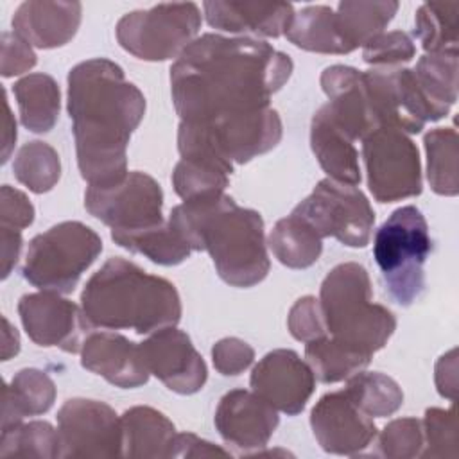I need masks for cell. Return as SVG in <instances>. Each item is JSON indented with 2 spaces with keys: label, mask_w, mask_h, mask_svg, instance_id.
<instances>
[{
  "label": "cell",
  "mask_w": 459,
  "mask_h": 459,
  "mask_svg": "<svg viewBox=\"0 0 459 459\" xmlns=\"http://www.w3.org/2000/svg\"><path fill=\"white\" fill-rule=\"evenodd\" d=\"M414 25V34L427 54H457L459 2L421 4Z\"/></svg>",
  "instance_id": "cell-33"
},
{
  "label": "cell",
  "mask_w": 459,
  "mask_h": 459,
  "mask_svg": "<svg viewBox=\"0 0 459 459\" xmlns=\"http://www.w3.org/2000/svg\"><path fill=\"white\" fill-rule=\"evenodd\" d=\"M416 56L412 38L403 30L380 32L362 48V59L373 66H400Z\"/></svg>",
  "instance_id": "cell-42"
},
{
  "label": "cell",
  "mask_w": 459,
  "mask_h": 459,
  "mask_svg": "<svg viewBox=\"0 0 459 459\" xmlns=\"http://www.w3.org/2000/svg\"><path fill=\"white\" fill-rule=\"evenodd\" d=\"M81 364L122 389L140 387L147 384L151 375L142 359L140 344L115 332H91L82 344Z\"/></svg>",
  "instance_id": "cell-21"
},
{
  "label": "cell",
  "mask_w": 459,
  "mask_h": 459,
  "mask_svg": "<svg viewBox=\"0 0 459 459\" xmlns=\"http://www.w3.org/2000/svg\"><path fill=\"white\" fill-rule=\"evenodd\" d=\"M344 393L369 418L391 416L403 403V393L396 380L378 371L355 373L348 378Z\"/></svg>",
  "instance_id": "cell-36"
},
{
  "label": "cell",
  "mask_w": 459,
  "mask_h": 459,
  "mask_svg": "<svg viewBox=\"0 0 459 459\" xmlns=\"http://www.w3.org/2000/svg\"><path fill=\"white\" fill-rule=\"evenodd\" d=\"M86 210L111 228L129 233L163 224V192L154 178L145 172H127L124 179L109 186H88Z\"/></svg>",
  "instance_id": "cell-12"
},
{
  "label": "cell",
  "mask_w": 459,
  "mask_h": 459,
  "mask_svg": "<svg viewBox=\"0 0 459 459\" xmlns=\"http://www.w3.org/2000/svg\"><path fill=\"white\" fill-rule=\"evenodd\" d=\"M81 16L82 5L79 2L29 0L14 11L13 29L32 47L56 48L75 36Z\"/></svg>",
  "instance_id": "cell-23"
},
{
  "label": "cell",
  "mask_w": 459,
  "mask_h": 459,
  "mask_svg": "<svg viewBox=\"0 0 459 459\" xmlns=\"http://www.w3.org/2000/svg\"><path fill=\"white\" fill-rule=\"evenodd\" d=\"M172 231L192 249L208 251L217 274L233 287L260 283L271 267L264 221L258 212L240 208L233 197L213 194L183 201L169 217Z\"/></svg>",
  "instance_id": "cell-3"
},
{
  "label": "cell",
  "mask_w": 459,
  "mask_h": 459,
  "mask_svg": "<svg viewBox=\"0 0 459 459\" xmlns=\"http://www.w3.org/2000/svg\"><path fill=\"white\" fill-rule=\"evenodd\" d=\"M199 27L197 4H160L124 14L117 23V39L138 59L167 61L181 56L195 39Z\"/></svg>",
  "instance_id": "cell-9"
},
{
  "label": "cell",
  "mask_w": 459,
  "mask_h": 459,
  "mask_svg": "<svg viewBox=\"0 0 459 459\" xmlns=\"http://www.w3.org/2000/svg\"><path fill=\"white\" fill-rule=\"evenodd\" d=\"M253 391L276 411L299 414L316 389V377L308 362L292 350H273L264 355L251 373Z\"/></svg>",
  "instance_id": "cell-17"
},
{
  "label": "cell",
  "mask_w": 459,
  "mask_h": 459,
  "mask_svg": "<svg viewBox=\"0 0 459 459\" xmlns=\"http://www.w3.org/2000/svg\"><path fill=\"white\" fill-rule=\"evenodd\" d=\"M210 455H230V452L190 432L176 434L170 454H169V457H210Z\"/></svg>",
  "instance_id": "cell-47"
},
{
  "label": "cell",
  "mask_w": 459,
  "mask_h": 459,
  "mask_svg": "<svg viewBox=\"0 0 459 459\" xmlns=\"http://www.w3.org/2000/svg\"><path fill=\"white\" fill-rule=\"evenodd\" d=\"M145 113L143 93L124 70L93 57L68 74V115L79 172L90 186H109L127 174V143Z\"/></svg>",
  "instance_id": "cell-2"
},
{
  "label": "cell",
  "mask_w": 459,
  "mask_h": 459,
  "mask_svg": "<svg viewBox=\"0 0 459 459\" xmlns=\"http://www.w3.org/2000/svg\"><path fill=\"white\" fill-rule=\"evenodd\" d=\"M396 11L398 2L394 0H346L337 5L335 20L344 43L353 52L378 36L393 20Z\"/></svg>",
  "instance_id": "cell-29"
},
{
  "label": "cell",
  "mask_w": 459,
  "mask_h": 459,
  "mask_svg": "<svg viewBox=\"0 0 459 459\" xmlns=\"http://www.w3.org/2000/svg\"><path fill=\"white\" fill-rule=\"evenodd\" d=\"M59 457L122 455V423L104 402L66 400L57 412Z\"/></svg>",
  "instance_id": "cell-13"
},
{
  "label": "cell",
  "mask_w": 459,
  "mask_h": 459,
  "mask_svg": "<svg viewBox=\"0 0 459 459\" xmlns=\"http://www.w3.org/2000/svg\"><path fill=\"white\" fill-rule=\"evenodd\" d=\"M18 314L27 335L36 344L57 346L66 353H79L93 332L82 307L50 290L22 296Z\"/></svg>",
  "instance_id": "cell-15"
},
{
  "label": "cell",
  "mask_w": 459,
  "mask_h": 459,
  "mask_svg": "<svg viewBox=\"0 0 459 459\" xmlns=\"http://www.w3.org/2000/svg\"><path fill=\"white\" fill-rule=\"evenodd\" d=\"M34 221V206L23 192L4 185L0 190V226L23 230Z\"/></svg>",
  "instance_id": "cell-46"
},
{
  "label": "cell",
  "mask_w": 459,
  "mask_h": 459,
  "mask_svg": "<svg viewBox=\"0 0 459 459\" xmlns=\"http://www.w3.org/2000/svg\"><path fill=\"white\" fill-rule=\"evenodd\" d=\"M100 251L102 240L90 226L65 221L30 240L22 273L39 290L68 294Z\"/></svg>",
  "instance_id": "cell-8"
},
{
  "label": "cell",
  "mask_w": 459,
  "mask_h": 459,
  "mask_svg": "<svg viewBox=\"0 0 459 459\" xmlns=\"http://www.w3.org/2000/svg\"><path fill=\"white\" fill-rule=\"evenodd\" d=\"M292 68V59L265 41L203 34L170 66L174 108L183 122L264 109Z\"/></svg>",
  "instance_id": "cell-1"
},
{
  "label": "cell",
  "mask_w": 459,
  "mask_h": 459,
  "mask_svg": "<svg viewBox=\"0 0 459 459\" xmlns=\"http://www.w3.org/2000/svg\"><path fill=\"white\" fill-rule=\"evenodd\" d=\"M364 81L382 127L414 134L427 122L439 120V115L421 93L412 68L373 66L364 72Z\"/></svg>",
  "instance_id": "cell-14"
},
{
  "label": "cell",
  "mask_w": 459,
  "mask_h": 459,
  "mask_svg": "<svg viewBox=\"0 0 459 459\" xmlns=\"http://www.w3.org/2000/svg\"><path fill=\"white\" fill-rule=\"evenodd\" d=\"M13 172L16 179L30 192H48L56 186L61 176L59 154L47 142H29L18 151L13 163Z\"/></svg>",
  "instance_id": "cell-37"
},
{
  "label": "cell",
  "mask_w": 459,
  "mask_h": 459,
  "mask_svg": "<svg viewBox=\"0 0 459 459\" xmlns=\"http://www.w3.org/2000/svg\"><path fill=\"white\" fill-rule=\"evenodd\" d=\"M427 179L437 195L454 197L459 192L457 133L454 127H436L425 134Z\"/></svg>",
  "instance_id": "cell-34"
},
{
  "label": "cell",
  "mask_w": 459,
  "mask_h": 459,
  "mask_svg": "<svg viewBox=\"0 0 459 459\" xmlns=\"http://www.w3.org/2000/svg\"><path fill=\"white\" fill-rule=\"evenodd\" d=\"M423 450L420 457H457L455 411L430 407L425 411Z\"/></svg>",
  "instance_id": "cell-40"
},
{
  "label": "cell",
  "mask_w": 459,
  "mask_h": 459,
  "mask_svg": "<svg viewBox=\"0 0 459 459\" xmlns=\"http://www.w3.org/2000/svg\"><path fill=\"white\" fill-rule=\"evenodd\" d=\"M81 307L91 326L136 333H154L181 319L176 287L120 256L109 258L86 281Z\"/></svg>",
  "instance_id": "cell-4"
},
{
  "label": "cell",
  "mask_w": 459,
  "mask_h": 459,
  "mask_svg": "<svg viewBox=\"0 0 459 459\" xmlns=\"http://www.w3.org/2000/svg\"><path fill=\"white\" fill-rule=\"evenodd\" d=\"M285 38L308 52L319 54H350L351 50L344 43L335 11L328 5H308L292 16Z\"/></svg>",
  "instance_id": "cell-28"
},
{
  "label": "cell",
  "mask_w": 459,
  "mask_h": 459,
  "mask_svg": "<svg viewBox=\"0 0 459 459\" xmlns=\"http://www.w3.org/2000/svg\"><path fill=\"white\" fill-rule=\"evenodd\" d=\"M330 337L373 357L396 328L394 314L371 301V281L364 265H335L321 283L319 298Z\"/></svg>",
  "instance_id": "cell-5"
},
{
  "label": "cell",
  "mask_w": 459,
  "mask_h": 459,
  "mask_svg": "<svg viewBox=\"0 0 459 459\" xmlns=\"http://www.w3.org/2000/svg\"><path fill=\"white\" fill-rule=\"evenodd\" d=\"M423 427L416 418L389 421L378 436V455L389 459H411L421 455Z\"/></svg>",
  "instance_id": "cell-41"
},
{
  "label": "cell",
  "mask_w": 459,
  "mask_h": 459,
  "mask_svg": "<svg viewBox=\"0 0 459 459\" xmlns=\"http://www.w3.org/2000/svg\"><path fill=\"white\" fill-rule=\"evenodd\" d=\"M412 74L439 118L448 115L457 100V54H425Z\"/></svg>",
  "instance_id": "cell-32"
},
{
  "label": "cell",
  "mask_w": 459,
  "mask_h": 459,
  "mask_svg": "<svg viewBox=\"0 0 459 459\" xmlns=\"http://www.w3.org/2000/svg\"><path fill=\"white\" fill-rule=\"evenodd\" d=\"M228 181L230 174L226 170L197 158H181L172 172L174 190L185 201L224 194Z\"/></svg>",
  "instance_id": "cell-39"
},
{
  "label": "cell",
  "mask_w": 459,
  "mask_h": 459,
  "mask_svg": "<svg viewBox=\"0 0 459 459\" xmlns=\"http://www.w3.org/2000/svg\"><path fill=\"white\" fill-rule=\"evenodd\" d=\"M210 27L231 34L278 38L289 29L294 7L287 2L210 0L203 4Z\"/></svg>",
  "instance_id": "cell-22"
},
{
  "label": "cell",
  "mask_w": 459,
  "mask_h": 459,
  "mask_svg": "<svg viewBox=\"0 0 459 459\" xmlns=\"http://www.w3.org/2000/svg\"><path fill=\"white\" fill-rule=\"evenodd\" d=\"M281 118L273 108L226 115L208 122H183L178 131L181 158H197L233 172V163L269 152L281 140Z\"/></svg>",
  "instance_id": "cell-6"
},
{
  "label": "cell",
  "mask_w": 459,
  "mask_h": 459,
  "mask_svg": "<svg viewBox=\"0 0 459 459\" xmlns=\"http://www.w3.org/2000/svg\"><path fill=\"white\" fill-rule=\"evenodd\" d=\"M56 402L54 380L39 369H20L11 384L4 385L2 430L23 421L25 416L45 414Z\"/></svg>",
  "instance_id": "cell-26"
},
{
  "label": "cell",
  "mask_w": 459,
  "mask_h": 459,
  "mask_svg": "<svg viewBox=\"0 0 459 459\" xmlns=\"http://www.w3.org/2000/svg\"><path fill=\"white\" fill-rule=\"evenodd\" d=\"M2 457H59V434L48 421H29L4 429Z\"/></svg>",
  "instance_id": "cell-38"
},
{
  "label": "cell",
  "mask_w": 459,
  "mask_h": 459,
  "mask_svg": "<svg viewBox=\"0 0 459 459\" xmlns=\"http://www.w3.org/2000/svg\"><path fill=\"white\" fill-rule=\"evenodd\" d=\"M22 251V231L0 226V253H2V278L5 280L18 262Z\"/></svg>",
  "instance_id": "cell-49"
},
{
  "label": "cell",
  "mask_w": 459,
  "mask_h": 459,
  "mask_svg": "<svg viewBox=\"0 0 459 459\" xmlns=\"http://www.w3.org/2000/svg\"><path fill=\"white\" fill-rule=\"evenodd\" d=\"M436 385L441 396L455 400L457 391V350L445 353L436 364Z\"/></svg>",
  "instance_id": "cell-48"
},
{
  "label": "cell",
  "mask_w": 459,
  "mask_h": 459,
  "mask_svg": "<svg viewBox=\"0 0 459 459\" xmlns=\"http://www.w3.org/2000/svg\"><path fill=\"white\" fill-rule=\"evenodd\" d=\"M287 326L290 335L305 344L326 335L319 299H316L314 296L299 298L289 310Z\"/></svg>",
  "instance_id": "cell-43"
},
{
  "label": "cell",
  "mask_w": 459,
  "mask_h": 459,
  "mask_svg": "<svg viewBox=\"0 0 459 459\" xmlns=\"http://www.w3.org/2000/svg\"><path fill=\"white\" fill-rule=\"evenodd\" d=\"M120 423L124 457H169L176 429L163 412L136 405L120 416Z\"/></svg>",
  "instance_id": "cell-25"
},
{
  "label": "cell",
  "mask_w": 459,
  "mask_h": 459,
  "mask_svg": "<svg viewBox=\"0 0 459 459\" xmlns=\"http://www.w3.org/2000/svg\"><path fill=\"white\" fill-rule=\"evenodd\" d=\"M310 427L319 446L337 455H357L377 437L373 418L362 412L344 389L319 398L310 412Z\"/></svg>",
  "instance_id": "cell-18"
},
{
  "label": "cell",
  "mask_w": 459,
  "mask_h": 459,
  "mask_svg": "<svg viewBox=\"0 0 459 459\" xmlns=\"http://www.w3.org/2000/svg\"><path fill=\"white\" fill-rule=\"evenodd\" d=\"M278 423L276 409L255 391L233 389L221 398L215 411V427L221 437L244 452L265 446Z\"/></svg>",
  "instance_id": "cell-19"
},
{
  "label": "cell",
  "mask_w": 459,
  "mask_h": 459,
  "mask_svg": "<svg viewBox=\"0 0 459 459\" xmlns=\"http://www.w3.org/2000/svg\"><path fill=\"white\" fill-rule=\"evenodd\" d=\"M432 249L423 213L412 206L394 210L377 230L373 256L389 296L402 307L412 305L425 287V262Z\"/></svg>",
  "instance_id": "cell-7"
},
{
  "label": "cell",
  "mask_w": 459,
  "mask_h": 459,
  "mask_svg": "<svg viewBox=\"0 0 459 459\" xmlns=\"http://www.w3.org/2000/svg\"><path fill=\"white\" fill-rule=\"evenodd\" d=\"M368 186L380 203L421 194V163L416 143L400 129L378 127L362 140Z\"/></svg>",
  "instance_id": "cell-11"
},
{
  "label": "cell",
  "mask_w": 459,
  "mask_h": 459,
  "mask_svg": "<svg viewBox=\"0 0 459 459\" xmlns=\"http://www.w3.org/2000/svg\"><path fill=\"white\" fill-rule=\"evenodd\" d=\"M321 240L305 221L290 213L274 224L269 235V247L280 264L290 269H307L321 256Z\"/></svg>",
  "instance_id": "cell-30"
},
{
  "label": "cell",
  "mask_w": 459,
  "mask_h": 459,
  "mask_svg": "<svg viewBox=\"0 0 459 459\" xmlns=\"http://www.w3.org/2000/svg\"><path fill=\"white\" fill-rule=\"evenodd\" d=\"M2 75L13 77L30 70L36 65V54L32 45H29L16 32H2Z\"/></svg>",
  "instance_id": "cell-45"
},
{
  "label": "cell",
  "mask_w": 459,
  "mask_h": 459,
  "mask_svg": "<svg viewBox=\"0 0 459 459\" xmlns=\"http://www.w3.org/2000/svg\"><path fill=\"white\" fill-rule=\"evenodd\" d=\"M321 88L328 97V109L344 133L355 142L382 127L366 88L364 72L333 65L321 74Z\"/></svg>",
  "instance_id": "cell-20"
},
{
  "label": "cell",
  "mask_w": 459,
  "mask_h": 459,
  "mask_svg": "<svg viewBox=\"0 0 459 459\" xmlns=\"http://www.w3.org/2000/svg\"><path fill=\"white\" fill-rule=\"evenodd\" d=\"M292 215L305 221L321 238L333 237L350 247L368 246L375 224L368 197L357 186L330 178L321 179Z\"/></svg>",
  "instance_id": "cell-10"
},
{
  "label": "cell",
  "mask_w": 459,
  "mask_h": 459,
  "mask_svg": "<svg viewBox=\"0 0 459 459\" xmlns=\"http://www.w3.org/2000/svg\"><path fill=\"white\" fill-rule=\"evenodd\" d=\"M140 351L149 373L178 394H194L206 384V364L183 330L161 328L140 342Z\"/></svg>",
  "instance_id": "cell-16"
},
{
  "label": "cell",
  "mask_w": 459,
  "mask_h": 459,
  "mask_svg": "<svg viewBox=\"0 0 459 459\" xmlns=\"http://www.w3.org/2000/svg\"><path fill=\"white\" fill-rule=\"evenodd\" d=\"M111 238L120 247L140 253L160 265H178L192 253V249L172 231L169 222L129 233L111 231Z\"/></svg>",
  "instance_id": "cell-35"
},
{
  "label": "cell",
  "mask_w": 459,
  "mask_h": 459,
  "mask_svg": "<svg viewBox=\"0 0 459 459\" xmlns=\"http://www.w3.org/2000/svg\"><path fill=\"white\" fill-rule=\"evenodd\" d=\"M310 145L321 169L330 179L353 186L360 183L362 176L353 140L335 122L326 104L312 117Z\"/></svg>",
  "instance_id": "cell-24"
},
{
  "label": "cell",
  "mask_w": 459,
  "mask_h": 459,
  "mask_svg": "<svg viewBox=\"0 0 459 459\" xmlns=\"http://www.w3.org/2000/svg\"><path fill=\"white\" fill-rule=\"evenodd\" d=\"M20 118L25 129L32 133H48L59 117V86L48 74H29L14 88Z\"/></svg>",
  "instance_id": "cell-27"
},
{
  "label": "cell",
  "mask_w": 459,
  "mask_h": 459,
  "mask_svg": "<svg viewBox=\"0 0 459 459\" xmlns=\"http://www.w3.org/2000/svg\"><path fill=\"white\" fill-rule=\"evenodd\" d=\"M16 142V122L13 120L9 104H5V131H4V151H2V163L7 161L11 149Z\"/></svg>",
  "instance_id": "cell-51"
},
{
  "label": "cell",
  "mask_w": 459,
  "mask_h": 459,
  "mask_svg": "<svg viewBox=\"0 0 459 459\" xmlns=\"http://www.w3.org/2000/svg\"><path fill=\"white\" fill-rule=\"evenodd\" d=\"M212 360L221 375L235 377L253 364L255 350L238 337H224L213 344Z\"/></svg>",
  "instance_id": "cell-44"
},
{
  "label": "cell",
  "mask_w": 459,
  "mask_h": 459,
  "mask_svg": "<svg viewBox=\"0 0 459 459\" xmlns=\"http://www.w3.org/2000/svg\"><path fill=\"white\" fill-rule=\"evenodd\" d=\"M305 357L314 377L323 384L348 380L371 362V355L350 348L330 335L307 342Z\"/></svg>",
  "instance_id": "cell-31"
},
{
  "label": "cell",
  "mask_w": 459,
  "mask_h": 459,
  "mask_svg": "<svg viewBox=\"0 0 459 459\" xmlns=\"http://www.w3.org/2000/svg\"><path fill=\"white\" fill-rule=\"evenodd\" d=\"M4 330H2V360H9L13 355L20 351V335L16 328L11 326L7 317H2Z\"/></svg>",
  "instance_id": "cell-50"
}]
</instances>
